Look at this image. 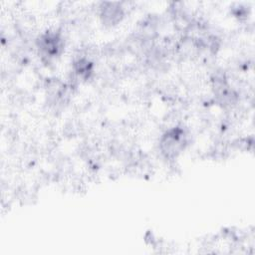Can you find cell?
<instances>
[{
    "instance_id": "277c9868",
    "label": "cell",
    "mask_w": 255,
    "mask_h": 255,
    "mask_svg": "<svg viewBox=\"0 0 255 255\" xmlns=\"http://www.w3.org/2000/svg\"><path fill=\"white\" fill-rule=\"evenodd\" d=\"M74 72L78 78L87 80L93 73V64L88 59H78L74 63Z\"/></svg>"
},
{
    "instance_id": "3957f363",
    "label": "cell",
    "mask_w": 255,
    "mask_h": 255,
    "mask_svg": "<svg viewBox=\"0 0 255 255\" xmlns=\"http://www.w3.org/2000/svg\"><path fill=\"white\" fill-rule=\"evenodd\" d=\"M124 17L123 8L119 3H104L101 8V18L103 23L109 26L118 24Z\"/></svg>"
},
{
    "instance_id": "7a4b0ae2",
    "label": "cell",
    "mask_w": 255,
    "mask_h": 255,
    "mask_svg": "<svg viewBox=\"0 0 255 255\" xmlns=\"http://www.w3.org/2000/svg\"><path fill=\"white\" fill-rule=\"evenodd\" d=\"M186 144V133L179 127L168 129L160 138L159 148L165 157H175Z\"/></svg>"
},
{
    "instance_id": "6da1fadb",
    "label": "cell",
    "mask_w": 255,
    "mask_h": 255,
    "mask_svg": "<svg viewBox=\"0 0 255 255\" xmlns=\"http://www.w3.org/2000/svg\"><path fill=\"white\" fill-rule=\"evenodd\" d=\"M39 54L46 60L56 59L64 50V40L57 31H47L39 36L36 42Z\"/></svg>"
}]
</instances>
